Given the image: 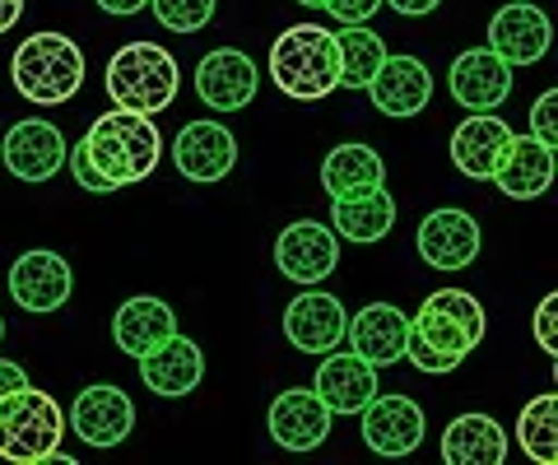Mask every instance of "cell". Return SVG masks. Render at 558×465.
I'll use <instances>...</instances> for the list:
<instances>
[{"instance_id":"1","label":"cell","mask_w":558,"mask_h":465,"mask_svg":"<svg viewBox=\"0 0 558 465\" xmlns=\"http://www.w3.org/2000/svg\"><path fill=\"white\" fill-rule=\"evenodd\" d=\"M65 159L84 192L102 196V192H117V186L145 182L163 159V135L154 131L149 117L112 108L98 117L89 135L75 145V154H65Z\"/></svg>"},{"instance_id":"2","label":"cell","mask_w":558,"mask_h":465,"mask_svg":"<svg viewBox=\"0 0 558 465\" xmlns=\"http://www.w3.org/2000/svg\"><path fill=\"white\" fill-rule=\"evenodd\" d=\"M484 303L465 289H438L428 294L418 317L410 321V340H405V358L418 372L442 377L451 368L465 364L470 350H480L484 340Z\"/></svg>"},{"instance_id":"3","label":"cell","mask_w":558,"mask_h":465,"mask_svg":"<svg viewBox=\"0 0 558 465\" xmlns=\"http://www.w3.org/2000/svg\"><path fill=\"white\" fill-rule=\"evenodd\" d=\"M270 79L284 98L322 102L340 89V47L336 33L317 24H293L270 47Z\"/></svg>"},{"instance_id":"4","label":"cell","mask_w":558,"mask_h":465,"mask_svg":"<svg viewBox=\"0 0 558 465\" xmlns=\"http://www.w3.org/2000/svg\"><path fill=\"white\" fill-rule=\"evenodd\" d=\"M10 79L20 89L24 102H38V108H61L80 94L84 84V51L75 38L65 33H33L20 42V51L10 57Z\"/></svg>"},{"instance_id":"5","label":"cell","mask_w":558,"mask_h":465,"mask_svg":"<svg viewBox=\"0 0 558 465\" xmlns=\"http://www.w3.org/2000/svg\"><path fill=\"white\" fill-rule=\"evenodd\" d=\"M182 89V71L172 61V51L159 42H131L108 61V98L117 108L159 117L172 108V98Z\"/></svg>"},{"instance_id":"6","label":"cell","mask_w":558,"mask_h":465,"mask_svg":"<svg viewBox=\"0 0 558 465\" xmlns=\"http://www.w3.org/2000/svg\"><path fill=\"white\" fill-rule=\"evenodd\" d=\"M65 409L38 387L0 395V456L14 465H43L61 452Z\"/></svg>"},{"instance_id":"7","label":"cell","mask_w":558,"mask_h":465,"mask_svg":"<svg viewBox=\"0 0 558 465\" xmlns=\"http://www.w3.org/2000/svg\"><path fill=\"white\" fill-rule=\"evenodd\" d=\"M275 266H279L284 280L303 284V289L330 280V270L340 266V237H336V229H326V223H317V219L289 223V229L279 233V243H275Z\"/></svg>"},{"instance_id":"8","label":"cell","mask_w":558,"mask_h":465,"mask_svg":"<svg viewBox=\"0 0 558 465\" xmlns=\"http://www.w3.org/2000/svg\"><path fill=\"white\" fill-rule=\"evenodd\" d=\"M70 289H75V274H70V261L61 252L33 247L10 266V298L24 313H57L70 303Z\"/></svg>"},{"instance_id":"9","label":"cell","mask_w":558,"mask_h":465,"mask_svg":"<svg viewBox=\"0 0 558 465\" xmlns=\"http://www.w3.org/2000/svg\"><path fill=\"white\" fill-rule=\"evenodd\" d=\"M0 159H5L10 178H20V182H51L65 168V135L51 122L28 117V122H14L5 131V140H0Z\"/></svg>"},{"instance_id":"10","label":"cell","mask_w":558,"mask_h":465,"mask_svg":"<svg viewBox=\"0 0 558 465\" xmlns=\"http://www.w3.org/2000/svg\"><path fill=\"white\" fill-rule=\"evenodd\" d=\"M359 415H363V442L377 456H410L428 433L424 409L410 395H373Z\"/></svg>"},{"instance_id":"11","label":"cell","mask_w":558,"mask_h":465,"mask_svg":"<svg viewBox=\"0 0 558 465\" xmlns=\"http://www.w3.org/2000/svg\"><path fill=\"white\" fill-rule=\"evenodd\" d=\"M549 42H554L549 14L539 5H526V0L502 5L494 20H488V51L502 57L508 65H535L549 51Z\"/></svg>"},{"instance_id":"12","label":"cell","mask_w":558,"mask_h":465,"mask_svg":"<svg viewBox=\"0 0 558 465\" xmlns=\"http://www.w3.org/2000/svg\"><path fill=\"white\" fill-rule=\"evenodd\" d=\"M344 340L363 364L373 368H391L405 358V340H410V317L396 303H368L359 307L354 321H344Z\"/></svg>"},{"instance_id":"13","label":"cell","mask_w":558,"mask_h":465,"mask_svg":"<svg viewBox=\"0 0 558 465\" xmlns=\"http://www.w3.org/2000/svg\"><path fill=\"white\" fill-rule=\"evenodd\" d=\"M70 424H75V433L89 442V446H121L131 438L135 428V405L131 395L121 387H84L75 395V405H70Z\"/></svg>"},{"instance_id":"14","label":"cell","mask_w":558,"mask_h":465,"mask_svg":"<svg viewBox=\"0 0 558 465\" xmlns=\"http://www.w3.org/2000/svg\"><path fill=\"white\" fill-rule=\"evenodd\" d=\"M330 409L322 405V395L312 387H293L279 391V401H270V438L284 446V452H317L330 438Z\"/></svg>"},{"instance_id":"15","label":"cell","mask_w":558,"mask_h":465,"mask_svg":"<svg viewBox=\"0 0 558 465\" xmlns=\"http://www.w3.org/2000/svg\"><path fill=\"white\" fill-rule=\"evenodd\" d=\"M172 163L186 182H223L238 163V140L219 122H191L172 140Z\"/></svg>"},{"instance_id":"16","label":"cell","mask_w":558,"mask_h":465,"mask_svg":"<svg viewBox=\"0 0 558 465\" xmlns=\"http://www.w3.org/2000/svg\"><path fill=\"white\" fill-rule=\"evenodd\" d=\"M344 303L336 294H322L317 284H307L299 298H293L284 307V335L293 350L303 354H326L336 350V344L344 340Z\"/></svg>"},{"instance_id":"17","label":"cell","mask_w":558,"mask_h":465,"mask_svg":"<svg viewBox=\"0 0 558 465\" xmlns=\"http://www.w3.org/2000/svg\"><path fill=\"white\" fill-rule=\"evenodd\" d=\"M256 65L247 51H233V47H219L209 51V57H201L196 65V94L205 108L215 112H242L247 102L256 98Z\"/></svg>"},{"instance_id":"18","label":"cell","mask_w":558,"mask_h":465,"mask_svg":"<svg viewBox=\"0 0 558 465\" xmlns=\"http://www.w3.org/2000/svg\"><path fill=\"white\" fill-rule=\"evenodd\" d=\"M508 94H512V65L494 57L488 47L461 51L457 65H451V98L465 112H498Z\"/></svg>"},{"instance_id":"19","label":"cell","mask_w":558,"mask_h":465,"mask_svg":"<svg viewBox=\"0 0 558 465\" xmlns=\"http://www.w3.org/2000/svg\"><path fill=\"white\" fill-rule=\"evenodd\" d=\"M418 256H424L433 270H465L480 256V223H475V215L457 210V205L433 210L424 223H418Z\"/></svg>"},{"instance_id":"20","label":"cell","mask_w":558,"mask_h":465,"mask_svg":"<svg viewBox=\"0 0 558 465\" xmlns=\"http://www.w3.org/2000/svg\"><path fill=\"white\" fill-rule=\"evenodd\" d=\"M312 391L322 395V405L330 415H359L363 405L377 395V368L363 364L354 350H326L322 364H317V382Z\"/></svg>"},{"instance_id":"21","label":"cell","mask_w":558,"mask_h":465,"mask_svg":"<svg viewBox=\"0 0 558 465\" xmlns=\"http://www.w3.org/2000/svg\"><path fill=\"white\" fill-rule=\"evenodd\" d=\"M140 364V382H145L154 395L163 401H178V395H191L205 377V358H201V344L186 340V335H168L159 350H149Z\"/></svg>"},{"instance_id":"22","label":"cell","mask_w":558,"mask_h":465,"mask_svg":"<svg viewBox=\"0 0 558 465\" xmlns=\"http://www.w3.org/2000/svg\"><path fill=\"white\" fill-rule=\"evenodd\" d=\"M512 135L517 131L508 122H498L494 112H470L457 126V135H451V163L475 182H494V172L502 163V154H508Z\"/></svg>"},{"instance_id":"23","label":"cell","mask_w":558,"mask_h":465,"mask_svg":"<svg viewBox=\"0 0 558 465\" xmlns=\"http://www.w3.org/2000/svg\"><path fill=\"white\" fill-rule=\"evenodd\" d=\"M368 98L387 117H418L433 102V75L418 57H387L368 84Z\"/></svg>"},{"instance_id":"24","label":"cell","mask_w":558,"mask_h":465,"mask_svg":"<svg viewBox=\"0 0 558 465\" xmlns=\"http://www.w3.org/2000/svg\"><path fill=\"white\" fill-rule=\"evenodd\" d=\"M168 335H178V317H172V307L163 298H149V294L126 298L112 317V340L126 358H145Z\"/></svg>"},{"instance_id":"25","label":"cell","mask_w":558,"mask_h":465,"mask_svg":"<svg viewBox=\"0 0 558 465\" xmlns=\"http://www.w3.org/2000/svg\"><path fill=\"white\" fill-rule=\"evenodd\" d=\"M494 182L502 186V196L512 200H535L554 186V149L539 145L535 135H512L508 154L494 172Z\"/></svg>"},{"instance_id":"26","label":"cell","mask_w":558,"mask_h":465,"mask_svg":"<svg viewBox=\"0 0 558 465\" xmlns=\"http://www.w3.org/2000/svg\"><path fill=\"white\" fill-rule=\"evenodd\" d=\"M322 186L330 200H344V196H363V192H377L387 186V163L373 145H340L326 154L322 163Z\"/></svg>"},{"instance_id":"27","label":"cell","mask_w":558,"mask_h":465,"mask_svg":"<svg viewBox=\"0 0 558 465\" xmlns=\"http://www.w3.org/2000/svg\"><path fill=\"white\" fill-rule=\"evenodd\" d=\"M442 461L447 465H502L508 461V433L488 415H461L442 433Z\"/></svg>"},{"instance_id":"28","label":"cell","mask_w":558,"mask_h":465,"mask_svg":"<svg viewBox=\"0 0 558 465\" xmlns=\"http://www.w3.org/2000/svg\"><path fill=\"white\" fill-rule=\"evenodd\" d=\"M330 229L344 243H381L391 229H396V200L387 186L377 192H363V196H344L330 205Z\"/></svg>"},{"instance_id":"29","label":"cell","mask_w":558,"mask_h":465,"mask_svg":"<svg viewBox=\"0 0 558 465\" xmlns=\"http://www.w3.org/2000/svg\"><path fill=\"white\" fill-rule=\"evenodd\" d=\"M336 47H340V89H368L373 75L381 71V61H387L381 38L363 24H344L336 33Z\"/></svg>"},{"instance_id":"30","label":"cell","mask_w":558,"mask_h":465,"mask_svg":"<svg viewBox=\"0 0 558 465\" xmlns=\"http://www.w3.org/2000/svg\"><path fill=\"white\" fill-rule=\"evenodd\" d=\"M517 438H521V452L539 465H554L558 461V395L545 391L521 409L517 419Z\"/></svg>"},{"instance_id":"31","label":"cell","mask_w":558,"mask_h":465,"mask_svg":"<svg viewBox=\"0 0 558 465\" xmlns=\"http://www.w3.org/2000/svg\"><path fill=\"white\" fill-rule=\"evenodd\" d=\"M154 20L172 33H201L209 20H215V0H149Z\"/></svg>"},{"instance_id":"32","label":"cell","mask_w":558,"mask_h":465,"mask_svg":"<svg viewBox=\"0 0 558 465\" xmlns=\"http://www.w3.org/2000/svg\"><path fill=\"white\" fill-rule=\"evenodd\" d=\"M531 135L539 145H558V89H545L535 98V108H531Z\"/></svg>"},{"instance_id":"33","label":"cell","mask_w":558,"mask_h":465,"mask_svg":"<svg viewBox=\"0 0 558 465\" xmlns=\"http://www.w3.org/2000/svg\"><path fill=\"white\" fill-rule=\"evenodd\" d=\"M322 10L344 28V24H368L381 10V0H322Z\"/></svg>"},{"instance_id":"34","label":"cell","mask_w":558,"mask_h":465,"mask_svg":"<svg viewBox=\"0 0 558 465\" xmlns=\"http://www.w3.org/2000/svg\"><path fill=\"white\" fill-rule=\"evenodd\" d=\"M535 340H539V350H545L549 358H558V294H549L545 303H539V313H535Z\"/></svg>"},{"instance_id":"35","label":"cell","mask_w":558,"mask_h":465,"mask_svg":"<svg viewBox=\"0 0 558 465\" xmlns=\"http://www.w3.org/2000/svg\"><path fill=\"white\" fill-rule=\"evenodd\" d=\"M20 387H28V372L14 364V358H0V395L20 391Z\"/></svg>"},{"instance_id":"36","label":"cell","mask_w":558,"mask_h":465,"mask_svg":"<svg viewBox=\"0 0 558 465\" xmlns=\"http://www.w3.org/2000/svg\"><path fill=\"white\" fill-rule=\"evenodd\" d=\"M381 5H391L396 14H410V20H418V14H433L442 5V0H381Z\"/></svg>"},{"instance_id":"37","label":"cell","mask_w":558,"mask_h":465,"mask_svg":"<svg viewBox=\"0 0 558 465\" xmlns=\"http://www.w3.org/2000/svg\"><path fill=\"white\" fill-rule=\"evenodd\" d=\"M98 10H108V14H140L149 5V0H94Z\"/></svg>"},{"instance_id":"38","label":"cell","mask_w":558,"mask_h":465,"mask_svg":"<svg viewBox=\"0 0 558 465\" xmlns=\"http://www.w3.org/2000/svg\"><path fill=\"white\" fill-rule=\"evenodd\" d=\"M24 14V0H0V33H10Z\"/></svg>"},{"instance_id":"39","label":"cell","mask_w":558,"mask_h":465,"mask_svg":"<svg viewBox=\"0 0 558 465\" xmlns=\"http://www.w3.org/2000/svg\"><path fill=\"white\" fill-rule=\"evenodd\" d=\"M299 5H322V0H299Z\"/></svg>"},{"instance_id":"40","label":"cell","mask_w":558,"mask_h":465,"mask_svg":"<svg viewBox=\"0 0 558 465\" xmlns=\"http://www.w3.org/2000/svg\"><path fill=\"white\" fill-rule=\"evenodd\" d=\"M0 340H5V317H0Z\"/></svg>"}]
</instances>
